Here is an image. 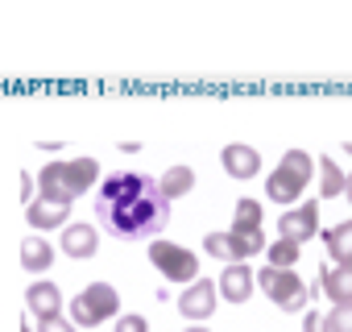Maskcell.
Instances as JSON below:
<instances>
[{
    "label": "cell",
    "mask_w": 352,
    "mask_h": 332,
    "mask_svg": "<svg viewBox=\"0 0 352 332\" xmlns=\"http://www.w3.org/2000/svg\"><path fill=\"white\" fill-rule=\"evenodd\" d=\"M149 262L157 266V274L166 282H195L199 278V258L187 245H174V241H149Z\"/></svg>",
    "instance_id": "obj_4"
},
{
    "label": "cell",
    "mask_w": 352,
    "mask_h": 332,
    "mask_svg": "<svg viewBox=\"0 0 352 332\" xmlns=\"http://www.w3.org/2000/svg\"><path fill=\"white\" fill-rule=\"evenodd\" d=\"M311 175H315V158H311L307 149H286L282 162L274 166L270 179H265V196H270L274 204H294V200L307 191Z\"/></svg>",
    "instance_id": "obj_2"
},
{
    "label": "cell",
    "mask_w": 352,
    "mask_h": 332,
    "mask_svg": "<svg viewBox=\"0 0 352 332\" xmlns=\"http://www.w3.org/2000/svg\"><path fill=\"white\" fill-rule=\"evenodd\" d=\"M187 332H208V328H199V324H191V328H187Z\"/></svg>",
    "instance_id": "obj_29"
},
{
    "label": "cell",
    "mask_w": 352,
    "mask_h": 332,
    "mask_svg": "<svg viewBox=\"0 0 352 332\" xmlns=\"http://www.w3.org/2000/svg\"><path fill=\"white\" fill-rule=\"evenodd\" d=\"M191 187H195V171H191V166H170V171L157 179V191H162L166 204L179 200V196H187Z\"/></svg>",
    "instance_id": "obj_18"
},
{
    "label": "cell",
    "mask_w": 352,
    "mask_h": 332,
    "mask_svg": "<svg viewBox=\"0 0 352 332\" xmlns=\"http://www.w3.org/2000/svg\"><path fill=\"white\" fill-rule=\"evenodd\" d=\"M21 200H25V208L34 204V179L30 175H21Z\"/></svg>",
    "instance_id": "obj_27"
},
{
    "label": "cell",
    "mask_w": 352,
    "mask_h": 332,
    "mask_svg": "<svg viewBox=\"0 0 352 332\" xmlns=\"http://www.w3.org/2000/svg\"><path fill=\"white\" fill-rule=\"evenodd\" d=\"M348 154H352V141H348Z\"/></svg>",
    "instance_id": "obj_31"
},
{
    "label": "cell",
    "mask_w": 352,
    "mask_h": 332,
    "mask_svg": "<svg viewBox=\"0 0 352 332\" xmlns=\"http://www.w3.org/2000/svg\"><path fill=\"white\" fill-rule=\"evenodd\" d=\"M216 282L212 278H195V282H187V291L179 295V311L191 320V324H204L212 311H216Z\"/></svg>",
    "instance_id": "obj_7"
},
{
    "label": "cell",
    "mask_w": 352,
    "mask_h": 332,
    "mask_svg": "<svg viewBox=\"0 0 352 332\" xmlns=\"http://www.w3.org/2000/svg\"><path fill=\"white\" fill-rule=\"evenodd\" d=\"M278 233H282V241H294L302 249V241H311L319 233V204L315 200H302L298 208H286L278 216Z\"/></svg>",
    "instance_id": "obj_6"
},
{
    "label": "cell",
    "mask_w": 352,
    "mask_h": 332,
    "mask_svg": "<svg viewBox=\"0 0 352 332\" xmlns=\"http://www.w3.org/2000/svg\"><path fill=\"white\" fill-rule=\"evenodd\" d=\"M100 225L120 241H157V233L170 225V204L157 191V179L137 171H116L100 183L96 200Z\"/></svg>",
    "instance_id": "obj_1"
},
{
    "label": "cell",
    "mask_w": 352,
    "mask_h": 332,
    "mask_svg": "<svg viewBox=\"0 0 352 332\" xmlns=\"http://www.w3.org/2000/svg\"><path fill=\"white\" fill-rule=\"evenodd\" d=\"M50 262H54L50 241H46V237H38V233H30V237L21 241V266H25L30 274H42V270H50Z\"/></svg>",
    "instance_id": "obj_17"
},
{
    "label": "cell",
    "mask_w": 352,
    "mask_h": 332,
    "mask_svg": "<svg viewBox=\"0 0 352 332\" xmlns=\"http://www.w3.org/2000/svg\"><path fill=\"white\" fill-rule=\"evenodd\" d=\"M344 200H348V204H352V171H348V175H344Z\"/></svg>",
    "instance_id": "obj_28"
},
{
    "label": "cell",
    "mask_w": 352,
    "mask_h": 332,
    "mask_svg": "<svg viewBox=\"0 0 352 332\" xmlns=\"http://www.w3.org/2000/svg\"><path fill=\"white\" fill-rule=\"evenodd\" d=\"M265 262L274 266V270H290V266H298V245L294 241H270L265 245Z\"/></svg>",
    "instance_id": "obj_20"
},
{
    "label": "cell",
    "mask_w": 352,
    "mask_h": 332,
    "mask_svg": "<svg viewBox=\"0 0 352 332\" xmlns=\"http://www.w3.org/2000/svg\"><path fill=\"white\" fill-rule=\"evenodd\" d=\"M67 216H71V204H54V200H34V204L25 208V220H30V229H34L38 237L50 233V229H63Z\"/></svg>",
    "instance_id": "obj_10"
},
{
    "label": "cell",
    "mask_w": 352,
    "mask_h": 332,
    "mask_svg": "<svg viewBox=\"0 0 352 332\" xmlns=\"http://www.w3.org/2000/svg\"><path fill=\"white\" fill-rule=\"evenodd\" d=\"M228 249H232V262H249L265 249V233L261 229H245V225H232L228 233Z\"/></svg>",
    "instance_id": "obj_13"
},
{
    "label": "cell",
    "mask_w": 352,
    "mask_h": 332,
    "mask_svg": "<svg viewBox=\"0 0 352 332\" xmlns=\"http://www.w3.org/2000/svg\"><path fill=\"white\" fill-rule=\"evenodd\" d=\"M220 162H224V171H228L232 179H257V171H261V154H257L253 145H245V141L224 145Z\"/></svg>",
    "instance_id": "obj_9"
},
{
    "label": "cell",
    "mask_w": 352,
    "mask_h": 332,
    "mask_svg": "<svg viewBox=\"0 0 352 332\" xmlns=\"http://www.w3.org/2000/svg\"><path fill=\"white\" fill-rule=\"evenodd\" d=\"M261 216H265V212H261V204H257V200H241V204H236V220H232V225L261 229Z\"/></svg>",
    "instance_id": "obj_22"
},
{
    "label": "cell",
    "mask_w": 352,
    "mask_h": 332,
    "mask_svg": "<svg viewBox=\"0 0 352 332\" xmlns=\"http://www.w3.org/2000/svg\"><path fill=\"white\" fill-rule=\"evenodd\" d=\"M116 311H120V295L112 282H91L71 299V324L75 328H96V324L112 320Z\"/></svg>",
    "instance_id": "obj_3"
},
{
    "label": "cell",
    "mask_w": 352,
    "mask_h": 332,
    "mask_svg": "<svg viewBox=\"0 0 352 332\" xmlns=\"http://www.w3.org/2000/svg\"><path fill=\"white\" fill-rule=\"evenodd\" d=\"M319 287H323L327 299L352 303V266H323L319 270Z\"/></svg>",
    "instance_id": "obj_14"
},
{
    "label": "cell",
    "mask_w": 352,
    "mask_h": 332,
    "mask_svg": "<svg viewBox=\"0 0 352 332\" xmlns=\"http://www.w3.org/2000/svg\"><path fill=\"white\" fill-rule=\"evenodd\" d=\"M21 332H30V320H21Z\"/></svg>",
    "instance_id": "obj_30"
},
{
    "label": "cell",
    "mask_w": 352,
    "mask_h": 332,
    "mask_svg": "<svg viewBox=\"0 0 352 332\" xmlns=\"http://www.w3.org/2000/svg\"><path fill=\"white\" fill-rule=\"evenodd\" d=\"M204 249H208L216 262L232 266V249H228V237H224V233H208V237H204Z\"/></svg>",
    "instance_id": "obj_23"
},
{
    "label": "cell",
    "mask_w": 352,
    "mask_h": 332,
    "mask_svg": "<svg viewBox=\"0 0 352 332\" xmlns=\"http://www.w3.org/2000/svg\"><path fill=\"white\" fill-rule=\"evenodd\" d=\"M257 282H261V291H265L282 311H290V315H298V311L307 307V299H311L307 282H302L294 270H274V266H265V270L257 274Z\"/></svg>",
    "instance_id": "obj_5"
},
{
    "label": "cell",
    "mask_w": 352,
    "mask_h": 332,
    "mask_svg": "<svg viewBox=\"0 0 352 332\" xmlns=\"http://www.w3.org/2000/svg\"><path fill=\"white\" fill-rule=\"evenodd\" d=\"M302 328H307V332H323V315H319V311H307Z\"/></svg>",
    "instance_id": "obj_26"
},
{
    "label": "cell",
    "mask_w": 352,
    "mask_h": 332,
    "mask_svg": "<svg viewBox=\"0 0 352 332\" xmlns=\"http://www.w3.org/2000/svg\"><path fill=\"white\" fill-rule=\"evenodd\" d=\"M25 303H30V311L38 315V324L63 315V291H58L54 282H34V287L25 291Z\"/></svg>",
    "instance_id": "obj_12"
},
{
    "label": "cell",
    "mask_w": 352,
    "mask_h": 332,
    "mask_svg": "<svg viewBox=\"0 0 352 332\" xmlns=\"http://www.w3.org/2000/svg\"><path fill=\"white\" fill-rule=\"evenodd\" d=\"M315 171H319V196H323V200L344 196V171H340V162H331V154L315 162Z\"/></svg>",
    "instance_id": "obj_19"
},
{
    "label": "cell",
    "mask_w": 352,
    "mask_h": 332,
    "mask_svg": "<svg viewBox=\"0 0 352 332\" xmlns=\"http://www.w3.org/2000/svg\"><path fill=\"white\" fill-rule=\"evenodd\" d=\"M216 291H220L224 299H232V303H245V299L253 295V270H249L245 262H232V266H224V270H220V282H216Z\"/></svg>",
    "instance_id": "obj_11"
},
{
    "label": "cell",
    "mask_w": 352,
    "mask_h": 332,
    "mask_svg": "<svg viewBox=\"0 0 352 332\" xmlns=\"http://www.w3.org/2000/svg\"><path fill=\"white\" fill-rule=\"evenodd\" d=\"M96 245H100V233L91 225H67V233H63V253L67 258H91Z\"/></svg>",
    "instance_id": "obj_15"
},
{
    "label": "cell",
    "mask_w": 352,
    "mask_h": 332,
    "mask_svg": "<svg viewBox=\"0 0 352 332\" xmlns=\"http://www.w3.org/2000/svg\"><path fill=\"white\" fill-rule=\"evenodd\" d=\"M319 237H323V245H327L336 266H352V220H340V225H331Z\"/></svg>",
    "instance_id": "obj_16"
},
{
    "label": "cell",
    "mask_w": 352,
    "mask_h": 332,
    "mask_svg": "<svg viewBox=\"0 0 352 332\" xmlns=\"http://www.w3.org/2000/svg\"><path fill=\"white\" fill-rule=\"evenodd\" d=\"M116 332H149V324H145V315H120Z\"/></svg>",
    "instance_id": "obj_24"
},
{
    "label": "cell",
    "mask_w": 352,
    "mask_h": 332,
    "mask_svg": "<svg viewBox=\"0 0 352 332\" xmlns=\"http://www.w3.org/2000/svg\"><path fill=\"white\" fill-rule=\"evenodd\" d=\"M58 175H63V187H67V196H71V204H75L83 191L96 187L100 162H96V158H71V162H58Z\"/></svg>",
    "instance_id": "obj_8"
},
{
    "label": "cell",
    "mask_w": 352,
    "mask_h": 332,
    "mask_svg": "<svg viewBox=\"0 0 352 332\" xmlns=\"http://www.w3.org/2000/svg\"><path fill=\"white\" fill-rule=\"evenodd\" d=\"M38 332H75V324H71L67 315H54V320H42Z\"/></svg>",
    "instance_id": "obj_25"
},
{
    "label": "cell",
    "mask_w": 352,
    "mask_h": 332,
    "mask_svg": "<svg viewBox=\"0 0 352 332\" xmlns=\"http://www.w3.org/2000/svg\"><path fill=\"white\" fill-rule=\"evenodd\" d=\"M323 332H352V303H336L323 315Z\"/></svg>",
    "instance_id": "obj_21"
}]
</instances>
